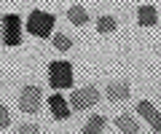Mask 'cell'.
Segmentation results:
<instances>
[{"label": "cell", "instance_id": "1", "mask_svg": "<svg viewBox=\"0 0 161 134\" xmlns=\"http://www.w3.org/2000/svg\"><path fill=\"white\" fill-rule=\"evenodd\" d=\"M54 24H57V16L46 11H32L27 16V32L35 38H51Z\"/></svg>", "mask_w": 161, "mask_h": 134}, {"label": "cell", "instance_id": "2", "mask_svg": "<svg viewBox=\"0 0 161 134\" xmlns=\"http://www.w3.org/2000/svg\"><path fill=\"white\" fill-rule=\"evenodd\" d=\"M48 83L54 91H64L73 86V64L70 62H51L48 64Z\"/></svg>", "mask_w": 161, "mask_h": 134}, {"label": "cell", "instance_id": "3", "mask_svg": "<svg viewBox=\"0 0 161 134\" xmlns=\"http://www.w3.org/2000/svg\"><path fill=\"white\" fill-rule=\"evenodd\" d=\"M99 102V88L97 86H83V88H75L70 94V110H89Z\"/></svg>", "mask_w": 161, "mask_h": 134}, {"label": "cell", "instance_id": "4", "mask_svg": "<svg viewBox=\"0 0 161 134\" xmlns=\"http://www.w3.org/2000/svg\"><path fill=\"white\" fill-rule=\"evenodd\" d=\"M0 24H3V43L6 46H19L22 43V22H19L16 13H6V16L0 19Z\"/></svg>", "mask_w": 161, "mask_h": 134}, {"label": "cell", "instance_id": "5", "mask_svg": "<svg viewBox=\"0 0 161 134\" xmlns=\"http://www.w3.org/2000/svg\"><path fill=\"white\" fill-rule=\"evenodd\" d=\"M40 86H24L22 94H19V110L27 113V115H35L40 113Z\"/></svg>", "mask_w": 161, "mask_h": 134}, {"label": "cell", "instance_id": "6", "mask_svg": "<svg viewBox=\"0 0 161 134\" xmlns=\"http://www.w3.org/2000/svg\"><path fill=\"white\" fill-rule=\"evenodd\" d=\"M137 115H142V118H145V121H148V123H150V129H153V131H156V134H158V131H161V113H158V110H156V107H153V105H150L148 99H142V102H140V105H137Z\"/></svg>", "mask_w": 161, "mask_h": 134}, {"label": "cell", "instance_id": "7", "mask_svg": "<svg viewBox=\"0 0 161 134\" xmlns=\"http://www.w3.org/2000/svg\"><path fill=\"white\" fill-rule=\"evenodd\" d=\"M105 97H108L110 102H126V99H129V83H126V81H113V83H108Z\"/></svg>", "mask_w": 161, "mask_h": 134}, {"label": "cell", "instance_id": "8", "mask_svg": "<svg viewBox=\"0 0 161 134\" xmlns=\"http://www.w3.org/2000/svg\"><path fill=\"white\" fill-rule=\"evenodd\" d=\"M48 107H51V115L57 118V121H64V118H70V105L64 102V97H59V94L48 97Z\"/></svg>", "mask_w": 161, "mask_h": 134}, {"label": "cell", "instance_id": "9", "mask_svg": "<svg viewBox=\"0 0 161 134\" xmlns=\"http://www.w3.org/2000/svg\"><path fill=\"white\" fill-rule=\"evenodd\" d=\"M115 126L124 134H137L140 131V123H137V118H134L132 113H121V115L115 118Z\"/></svg>", "mask_w": 161, "mask_h": 134}, {"label": "cell", "instance_id": "10", "mask_svg": "<svg viewBox=\"0 0 161 134\" xmlns=\"http://www.w3.org/2000/svg\"><path fill=\"white\" fill-rule=\"evenodd\" d=\"M137 22H140V27H153L156 22H158V16H156V6H140L137 8Z\"/></svg>", "mask_w": 161, "mask_h": 134}, {"label": "cell", "instance_id": "11", "mask_svg": "<svg viewBox=\"0 0 161 134\" xmlns=\"http://www.w3.org/2000/svg\"><path fill=\"white\" fill-rule=\"evenodd\" d=\"M67 19L75 24V27H83V24L89 22V11H86L83 6H78V3H75V6H70V11H67Z\"/></svg>", "mask_w": 161, "mask_h": 134}, {"label": "cell", "instance_id": "12", "mask_svg": "<svg viewBox=\"0 0 161 134\" xmlns=\"http://www.w3.org/2000/svg\"><path fill=\"white\" fill-rule=\"evenodd\" d=\"M105 123H108V118H105V115H92L86 123H83V134H102Z\"/></svg>", "mask_w": 161, "mask_h": 134}, {"label": "cell", "instance_id": "13", "mask_svg": "<svg viewBox=\"0 0 161 134\" xmlns=\"http://www.w3.org/2000/svg\"><path fill=\"white\" fill-rule=\"evenodd\" d=\"M115 27H118V19L115 16H99L97 19V32H102V35L115 32Z\"/></svg>", "mask_w": 161, "mask_h": 134}, {"label": "cell", "instance_id": "14", "mask_svg": "<svg viewBox=\"0 0 161 134\" xmlns=\"http://www.w3.org/2000/svg\"><path fill=\"white\" fill-rule=\"evenodd\" d=\"M51 43H54L57 51H67V48L73 46V40H70L67 35H62V32H59V35H51Z\"/></svg>", "mask_w": 161, "mask_h": 134}, {"label": "cell", "instance_id": "15", "mask_svg": "<svg viewBox=\"0 0 161 134\" xmlns=\"http://www.w3.org/2000/svg\"><path fill=\"white\" fill-rule=\"evenodd\" d=\"M6 126H11V113H8V107L0 105V129H6Z\"/></svg>", "mask_w": 161, "mask_h": 134}, {"label": "cell", "instance_id": "16", "mask_svg": "<svg viewBox=\"0 0 161 134\" xmlns=\"http://www.w3.org/2000/svg\"><path fill=\"white\" fill-rule=\"evenodd\" d=\"M19 134H40V131H38L35 123H22V126H19Z\"/></svg>", "mask_w": 161, "mask_h": 134}]
</instances>
